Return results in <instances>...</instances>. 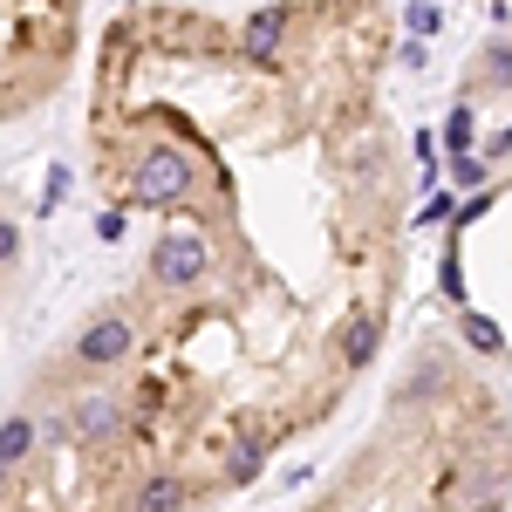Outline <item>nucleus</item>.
<instances>
[{"mask_svg": "<svg viewBox=\"0 0 512 512\" xmlns=\"http://www.w3.org/2000/svg\"><path fill=\"white\" fill-rule=\"evenodd\" d=\"M390 7H123L89 35L82 164L123 246L89 308L144 512H219L390 362L410 137Z\"/></svg>", "mask_w": 512, "mask_h": 512, "instance_id": "1", "label": "nucleus"}, {"mask_svg": "<svg viewBox=\"0 0 512 512\" xmlns=\"http://www.w3.org/2000/svg\"><path fill=\"white\" fill-rule=\"evenodd\" d=\"M287 512H512V390L472 349L417 342Z\"/></svg>", "mask_w": 512, "mask_h": 512, "instance_id": "2", "label": "nucleus"}, {"mask_svg": "<svg viewBox=\"0 0 512 512\" xmlns=\"http://www.w3.org/2000/svg\"><path fill=\"white\" fill-rule=\"evenodd\" d=\"M0 512H144L110 355L76 321L0 403Z\"/></svg>", "mask_w": 512, "mask_h": 512, "instance_id": "3", "label": "nucleus"}, {"mask_svg": "<svg viewBox=\"0 0 512 512\" xmlns=\"http://www.w3.org/2000/svg\"><path fill=\"white\" fill-rule=\"evenodd\" d=\"M89 35L82 7H0V130L69 96L76 69H89Z\"/></svg>", "mask_w": 512, "mask_h": 512, "instance_id": "4", "label": "nucleus"}, {"mask_svg": "<svg viewBox=\"0 0 512 512\" xmlns=\"http://www.w3.org/2000/svg\"><path fill=\"white\" fill-rule=\"evenodd\" d=\"M21 267H28V239H21L14 205L0 198V328H7V308H14V294H21Z\"/></svg>", "mask_w": 512, "mask_h": 512, "instance_id": "5", "label": "nucleus"}]
</instances>
